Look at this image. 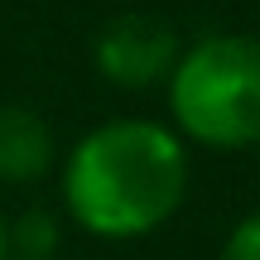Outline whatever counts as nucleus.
<instances>
[{"mask_svg": "<svg viewBox=\"0 0 260 260\" xmlns=\"http://www.w3.org/2000/svg\"><path fill=\"white\" fill-rule=\"evenodd\" d=\"M188 198V149L159 121H106L63 164V203L92 236H149Z\"/></svg>", "mask_w": 260, "mask_h": 260, "instance_id": "f257e3e1", "label": "nucleus"}, {"mask_svg": "<svg viewBox=\"0 0 260 260\" xmlns=\"http://www.w3.org/2000/svg\"><path fill=\"white\" fill-rule=\"evenodd\" d=\"M169 111L178 135L207 149L260 145V39L207 34L183 48L169 73Z\"/></svg>", "mask_w": 260, "mask_h": 260, "instance_id": "f03ea898", "label": "nucleus"}, {"mask_svg": "<svg viewBox=\"0 0 260 260\" xmlns=\"http://www.w3.org/2000/svg\"><path fill=\"white\" fill-rule=\"evenodd\" d=\"M178 53H183V44L159 15H116L92 44L96 73L125 92L169 82V73L178 68Z\"/></svg>", "mask_w": 260, "mask_h": 260, "instance_id": "7ed1b4c3", "label": "nucleus"}, {"mask_svg": "<svg viewBox=\"0 0 260 260\" xmlns=\"http://www.w3.org/2000/svg\"><path fill=\"white\" fill-rule=\"evenodd\" d=\"M58 145L34 106L0 102V183H34L53 169Z\"/></svg>", "mask_w": 260, "mask_h": 260, "instance_id": "20e7f679", "label": "nucleus"}, {"mask_svg": "<svg viewBox=\"0 0 260 260\" xmlns=\"http://www.w3.org/2000/svg\"><path fill=\"white\" fill-rule=\"evenodd\" d=\"M58 241V222L48 212H24L19 222H10V260H53Z\"/></svg>", "mask_w": 260, "mask_h": 260, "instance_id": "39448f33", "label": "nucleus"}, {"mask_svg": "<svg viewBox=\"0 0 260 260\" xmlns=\"http://www.w3.org/2000/svg\"><path fill=\"white\" fill-rule=\"evenodd\" d=\"M222 260H260V207L236 222V232L222 246Z\"/></svg>", "mask_w": 260, "mask_h": 260, "instance_id": "423d86ee", "label": "nucleus"}, {"mask_svg": "<svg viewBox=\"0 0 260 260\" xmlns=\"http://www.w3.org/2000/svg\"><path fill=\"white\" fill-rule=\"evenodd\" d=\"M0 260H10V222H5V212H0Z\"/></svg>", "mask_w": 260, "mask_h": 260, "instance_id": "0eeeda50", "label": "nucleus"}]
</instances>
